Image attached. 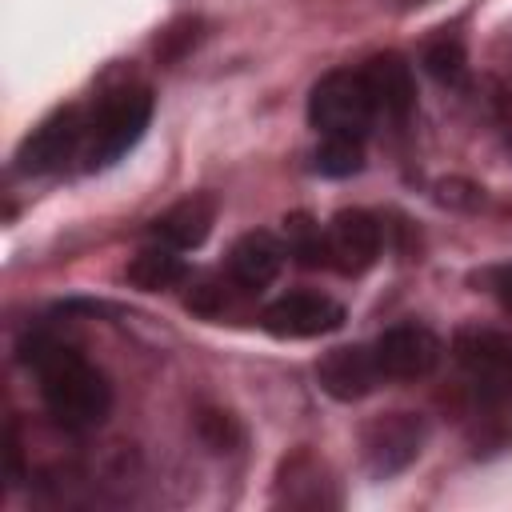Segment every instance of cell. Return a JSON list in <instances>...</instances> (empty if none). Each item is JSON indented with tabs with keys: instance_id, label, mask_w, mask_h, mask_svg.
Segmentation results:
<instances>
[{
	"instance_id": "20",
	"label": "cell",
	"mask_w": 512,
	"mask_h": 512,
	"mask_svg": "<svg viewBox=\"0 0 512 512\" xmlns=\"http://www.w3.org/2000/svg\"><path fill=\"white\" fill-rule=\"evenodd\" d=\"M488 288H492V296L512 312V264L492 268V272H488Z\"/></svg>"
},
{
	"instance_id": "14",
	"label": "cell",
	"mask_w": 512,
	"mask_h": 512,
	"mask_svg": "<svg viewBox=\"0 0 512 512\" xmlns=\"http://www.w3.org/2000/svg\"><path fill=\"white\" fill-rule=\"evenodd\" d=\"M284 268V244L272 232H244L228 252V276L240 292L268 288Z\"/></svg>"
},
{
	"instance_id": "7",
	"label": "cell",
	"mask_w": 512,
	"mask_h": 512,
	"mask_svg": "<svg viewBox=\"0 0 512 512\" xmlns=\"http://www.w3.org/2000/svg\"><path fill=\"white\" fill-rule=\"evenodd\" d=\"M372 356H376L384 380H424L436 372L444 344L424 324H396L372 340Z\"/></svg>"
},
{
	"instance_id": "8",
	"label": "cell",
	"mask_w": 512,
	"mask_h": 512,
	"mask_svg": "<svg viewBox=\"0 0 512 512\" xmlns=\"http://www.w3.org/2000/svg\"><path fill=\"white\" fill-rule=\"evenodd\" d=\"M324 236H328V268H336L344 276L368 272L384 248V228L364 208H340L324 224Z\"/></svg>"
},
{
	"instance_id": "6",
	"label": "cell",
	"mask_w": 512,
	"mask_h": 512,
	"mask_svg": "<svg viewBox=\"0 0 512 512\" xmlns=\"http://www.w3.org/2000/svg\"><path fill=\"white\" fill-rule=\"evenodd\" d=\"M88 136V120L80 116V108H56L52 116H44L20 144L16 152V168L24 176H44V172H56L64 168L80 144Z\"/></svg>"
},
{
	"instance_id": "3",
	"label": "cell",
	"mask_w": 512,
	"mask_h": 512,
	"mask_svg": "<svg viewBox=\"0 0 512 512\" xmlns=\"http://www.w3.org/2000/svg\"><path fill=\"white\" fill-rule=\"evenodd\" d=\"M308 120L320 136H352L364 140L372 120H376V104L372 92L364 84V72L356 68H336L328 76L316 80L312 96H308Z\"/></svg>"
},
{
	"instance_id": "9",
	"label": "cell",
	"mask_w": 512,
	"mask_h": 512,
	"mask_svg": "<svg viewBox=\"0 0 512 512\" xmlns=\"http://www.w3.org/2000/svg\"><path fill=\"white\" fill-rule=\"evenodd\" d=\"M260 324L280 340H312L344 324V304L324 292H288L260 312Z\"/></svg>"
},
{
	"instance_id": "13",
	"label": "cell",
	"mask_w": 512,
	"mask_h": 512,
	"mask_svg": "<svg viewBox=\"0 0 512 512\" xmlns=\"http://www.w3.org/2000/svg\"><path fill=\"white\" fill-rule=\"evenodd\" d=\"M276 500L292 504V508H332V504H340L328 468L308 448L292 452L280 464V472H276Z\"/></svg>"
},
{
	"instance_id": "15",
	"label": "cell",
	"mask_w": 512,
	"mask_h": 512,
	"mask_svg": "<svg viewBox=\"0 0 512 512\" xmlns=\"http://www.w3.org/2000/svg\"><path fill=\"white\" fill-rule=\"evenodd\" d=\"M124 276H128V284L140 288V292H168V288H176V284L188 280V264H184V256H180L176 248L152 244V248H144V252H136V256L128 260Z\"/></svg>"
},
{
	"instance_id": "18",
	"label": "cell",
	"mask_w": 512,
	"mask_h": 512,
	"mask_svg": "<svg viewBox=\"0 0 512 512\" xmlns=\"http://www.w3.org/2000/svg\"><path fill=\"white\" fill-rule=\"evenodd\" d=\"M424 68L440 80V84H464L468 76V60H464V44L452 36H440L424 48Z\"/></svg>"
},
{
	"instance_id": "1",
	"label": "cell",
	"mask_w": 512,
	"mask_h": 512,
	"mask_svg": "<svg viewBox=\"0 0 512 512\" xmlns=\"http://www.w3.org/2000/svg\"><path fill=\"white\" fill-rule=\"evenodd\" d=\"M20 348H24V364L40 380L44 408L52 412L56 424H64L72 432H88V428L108 420V412H112V384L80 348L56 340L48 332L24 336Z\"/></svg>"
},
{
	"instance_id": "2",
	"label": "cell",
	"mask_w": 512,
	"mask_h": 512,
	"mask_svg": "<svg viewBox=\"0 0 512 512\" xmlns=\"http://www.w3.org/2000/svg\"><path fill=\"white\" fill-rule=\"evenodd\" d=\"M152 120V92L140 84H120L108 88L92 116H88V160L92 168H104L112 160H120L148 128Z\"/></svg>"
},
{
	"instance_id": "21",
	"label": "cell",
	"mask_w": 512,
	"mask_h": 512,
	"mask_svg": "<svg viewBox=\"0 0 512 512\" xmlns=\"http://www.w3.org/2000/svg\"><path fill=\"white\" fill-rule=\"evenodd\" d=\"M404 4H424V0H404Z\"/></svg>"
},
{
	"instance_id": "12",
	"label": "cell",
	"mask_w": 512,
	"mask_h": 512,
	"mask_svg": "<svg viewBox=\"0 0 512 512\" xmlns=\"http://www.w3.org/2000/svg\"><path fill=\"white\" fill-rule=\"evenodd\" d=\"M212 224H216V196L192 192V196L168 204V208L148 224V232H152L156 244H168V248H176V252H192V248H200V244L208 240Z\"/></svg>"
},
{
	"instance_id": "19",
	"label": "cell",
	"mask_w": 512,
	"mask_h": 512,
	"mask_svg": "<svg viewBox=\"0 0 512 512\" xmlns=\"http://www.w3.org/2000/svg\"><path fill=\"white\" fill-rule=\"evenodd\" d=\"M196 432L200 440L212 448V452H228L232 444H240V424L228 416V412H216V408H204L196 416Z\"/></svg>"
},
{
	"instance_id": "11",
	"label": "cell",
	"mask_w": 512,
	"mask_h": 512,
	"mask_svg": "<svg viewBox=\"0 0 512 512\" xmlns=\"http://www.w3.org/2000/svg\"><path fill=\"white\" fill-rule=\"evenodd\" d=\"M364 84L372 92V104H376V116L384 120H408L412 108H416V76H412V64L396 52H380L372 56L364 68Z\"/></svg>"
},
{
	"instance_id": "4",
	"label": "cell",
	"mask_w": 512,
	"mask_h": 512,
	"mask_svg": "<svg viewBox=\"0 0 512 512\" xmlns=\"http://www.w3.org/2000/svg\"><path fill=\"white\" fill-rule=\"evenodd\" d=\"M424 440H428V420L420 412H380L360 428L364 468L376 480L396 476L424 452Z\"/></svg>"
},
{
	"instance_id": "5",
	"label": "cell",
	"mask_w": 512,
	"mask_h": 512,
	"mask_svg": "<svg viewBox=\"0 0 512 512\" xmlns=\"http://www.w3.org/2000/svg\"><path fill=\"white\" fill-rule=\"evenodd\" d=\"M456 360L468 372L472 388L488 404L512 400V336L492 328H464L456 332Z\"/></svg>"
},
{
	"instance_id": "16",
	"label": "cell",
	"mask_w": 512,
	"mask_h": 512,
	"mask_svg": "<svg viewBox=\"0 0 512 512\" xmlns=\"http://www.w3.org/2000/svg\"><path fill=\"white\" fill-rule=\"evenodd\" d=\"M284 232H288V256H296L304 268H328V236L320 224L296 212L284 220Z\"/></svg>"
},
{
	"instance_id": "17",
	"label": "cell",
	"mask_w": 512,
	"mask_h": 512,
	"mask_svg": "<svg viewBox=\"0 0 512 512\" xmlns=\"http://www.w3.org/2000/svg\"><path fill=\"white\" fill-rule=\"evenodd\" d=\"M312 168L320 176H352L364 168V148L352 136H324V144L312 152Z\"/></svg>"
},
{
	"instance_id": "10",
	"label": "cell",
	"mask_w": 512,
	"mask_h": 512,
	"mask_svg": "<svg viewBox=\"0 0 512 512\" xmlns=\"http://www.w3.org/2000/svg\"><path fill=\"white\" fill-rule=\"evenodd\" d=\"M316 380L332 400H344V404L364 400L368 392L384 384L372 344H344V348L324 352V360L316 364Z\"/></svg>"
}]
</instances>
